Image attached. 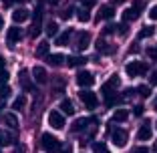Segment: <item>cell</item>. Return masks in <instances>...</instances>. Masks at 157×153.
<instances>
[{
  "label": "cell",
  "instance_id": "cell-50",
  "mask_svg": "<svg viewBox=\"0 0 157 153\" xmlns=\"http://www.w3.org/2000/svg\"><path fill=\"white\" fill-rule=\"evenodd\" d=\"M4 26V20H2V16H0V28Z\"/></svg>",
  "mask_w": 157,
  "mask_h": 153
},
{
  "label": "cell",
  "instance_id": "cell-53",
  "mask_svg": "<svg viewBox=\"0 0 157 153\" xmlns=\"http://www.w3.org/2000/svg\"><path fill=\"white\" fill-rule=\"evenodd\" d=\"M24 2H26V0H24Z\"/></svg>",
  "mask_w": 157,
  "mask_h": 153
},
{
  "label": "cell",
  "instance_id": "cell-42",
  "mask_svg": "<svg viewBox=\"0 0 157 153\" xmlns=\"http://www.w3.org/2000/svg\"><path fill=\"white\" fill-rule=\"evenodd\" d=\"M133 153H149V149H147V147H143V145H139V147H135V149H133Z\"/></svg>",
  "mask_w": 157,
  "mask_h": 153
},
{
  "label": "cell",
  "instance_id": "cell-18",
  "mask_svg": "<svg viewBox=\"0 0 157 153\" xmlns=\"http://www.w3.org/2000/svg\"><path fill=\"white\" fill-rule=\"evenodd\" d=\"M85 63H87L85 56H69V59H67V65L69 67H83Z\"/></svg>",
  "mask_w": 157,
  "mask_h": 153
},
{
  "label": "cell",
  "instance_id": "cell-43",
  "mask_svg": "<svg viewBox=\"0 0 157 153\" xmlns=\"http://www.w3.org/2000/svg\"><path fill=\"white\" fill-rule=\"evenodd\" d=\"M143 111H145V107H143V105H137V107H135V115H137V117L143 115Z\"/></svg>",
  "mask_w": 157,
  "mask_h": 153
},
{
  "label": "cell",
  "instance_id": "cell-10",
  "mask_svg": "<svg viewBox=\"0 0 157 153\" xmlns=\"http://www.w3.org/2000/svg\"><path fill=\"white\" fill-rule=\"evenodd\" d=\"M40 18H42V6H38L34 10V24H33V30H30V36H36L40 33Z\"/></svg>",
  "mask_w": 157,
  "mask_h": 153
},
{
  "label": "cell",
  "instance_id": "cell-2",
  "mask_svg": "<svg viewBox=\"0 0 157 153\" xmlns=\"http://www.w3.org/2000/svg\"><path fill=\"white\" fill-rule=\"evenodd\" d=\"M149 71L147 63H141V60H131L129 65L125 67V73L129 75V77H141Z\"/></svg>",
  "mask_w": 157,
  "mask_h": 153
},
{
  "label": "cell",
  "instance_id": "cell-20",
  "mask_svg": "<svg viewBox=\"0 0 157 153\" xmlns=\"http://www.w3.org/2000/svg\"><path fill=\"white\" fill-rule=\"evenodd\" d=\"M46 34L48 36H59V24L55 20H48L46 22Z\"/></svg>",
  "mask_w": 157,
  "mask_h": 153
},
{
  "label": "cell",
  "instance_id": "cell-6",
  "mask_svg": "<svg viewBox=\"0 0 157 153\" xmlns=\"http://www.w3.org/2000/svg\"><path fill=\"white\" fill-rule=\"evenodd\" d=\"M111 139L117 147H125L127 145V131L125 129H113L111 131Z\"/></svg>",
  "mask_w": 157,
  "mask_h": 153
},
{
  "label": "cell",
  "instance_id": "cell-11",
  "mask_svg": "<svg viewBox=\"0 0 157 153\" xmlns=\"http://www.w3.org/2000/svg\"><path fill=\"white\" fill-rule=\"evenodd\" d=\"M33 77H34V81H36L38 85H44L46 81H48V75H46V71L42 69V67H34L33 69Z\"/></svg>",
  "mask_w": 157,
  "mask_h": 153
},
{
  "label": "cell",
  "instance_id": "cell-39",
  "mask_svg": "<svg viewBox=\"0 0 157 153\" xmlns=\"http://www.w3.org/2000/svg\"><path fill=\"white\" fill-rule=\"evenodd\" d=\"M6 81H8V73L6 71H0V85H6Z\"/></svg>",
  "mask_w": 157,
  "mask_h": 153
},
{
  "label": "cell",
  "instance_id": "cell-21",
  "mask_svg": "<svg viewBox=\"0 0 157 153\" xmlns=\"http://www.w3.org/2000/svg\"><path fill=\"white\" fill-rule=\"evenodd\" d=\"M127 117H129V113L125 111V109H117V111L113 113V121H115V123H123V121H127Z\"/></svg>",
  "mask_w": 157,
  "mask_h": 153
},
{
  "label": "cell",
  "instance_id": "cell-3",
  "mask_svg": "<svg viewBox=\"0 0 157 153\" xmlns=\"http://www.w3.org/2000/svg\"><path fill=\"white\" fill-rule=\"evenodd\" d=\"M78 99L85 103V107H87V109H97V105H99L97 95L91 93V91H85V89L81 91V93H78Z\"/></svg>",
  "mask_w": 157,
  "mask_h": 153
},
{
  "label": "cell",
  "instance_id": "cell-40",
  "mask_svg": "<svg viewBox=\"0 0 157 153\" xmlns=\"http://www.w3.org/2000/svg\"><path fill=\"white\" fill-rule=\"evenodd\" d=\"M149 18H151V20H157V4L149 10Z\"/></svg>",
  "mask_w": 157,
  "mask_h": 153
},
{
  "label": "cell",
  "instance_id": "cell-13",
  "mask_svg": "<svg viewBox=\"0 0 157 153\" xmlns=\"http://www.w3.org/2000/svg\"><path fill=\"white\" fill-rule=\"evenodd\" d=\"M89 123H97V119H95V117H91V119H77L73 123V131H83V129H87L89 127Z\"/></svg>",
  "mask_w": 157,
  "mask_h": 153
},
{
  "label": "cell",
  "instance_id": "cell-24",
  "mask_svg": "<svg viewBox=\"0 0 157 153\" xmlns=\"http://www.w3.org/2000/svg\"><path fill=\"white\" fill-rule=\"evenodd\" d=\"M24 107H26V97H24V95H20V97L14 99V103H12L14 111H20V109H24Z\"/></svg>",
  "mask_w": 157,
  "mask_h": 153
},
{
  "label": "cell",
  "instance_id": "cell-29",
  "mask_svg": "<svg viewBox=\"0 0 157 153\" xmlns=\"http://www.w3.org/2000/svg\"><path fill=\"white\" fill-rule=\"evenodd\" d=\"M121 101H123V97H117V95H109V97H105L107 107H115V105H119Z\"/></svg>",
  "mask_w": 157,
  "mask_h": 153
},
{
  "label": "cell",
  "instance_id": "cell-35",
  "mask_svg": "<svg viewBox=\"0 0 157 153\" xmlns=\"http://www.w3.org/2000/svg\"><path fill=\"white\" fill-rule=\"evenodd\" d=\"M78 2H81V4H83V8H93V6L97 4V0H78Z\"/></svg>",
  "mask_w": 157,
  "mask_h": 153
},
{
  "label": "cell",
  "instance_id": "cell-15",
  "mask_svg": "<svg viewBox=\"0 0 157 153\" xmlns=\"http://www.w3.org/2000/svg\"><path fill=\"white\" fill-rule=\"evenodd\" d=\"M139 14H141V12H137V10L131 6V8H127V10L123 12V22H133V20L139 18Z\"/></svg>",
  "mask_w": 157,
  "mask_h": 153
},
{
  "label": "cell",
  "instance_id": "cell-7",
  "mask_svg": "<svg viewBox=\"0 0 157 153\" xmlns=\"http://www.w3.org/2000/svg\"><path fill=\"white\" fill-rule=\"evenodd\" d=\"M48 123H51L55 129H63L65 127V117L60 111H51L48 113Z\"/></svg>",
  "mask_w": 157,
  "mask_h": 153
},
{
  "label": "cell",
  "instance_id": "cell-45",
  "mask_svg": "<svg viewBox=\"0 0 157 153\" xmlns=\"http://www.w3.org/2000/svg\"><path fill=\"white\" fill-rule=\"evenodd\" d=\"M14 153H24V147H22V145H16V149H14Z\"/></svg>",
  "mask_w": 157,
  "mask_h": 153
},
{
  "label": "cell",
  "instance_id": "cell-34",
  "mask_svg": "<svg viewBox=\"0 0 157 153\" xmlns=\"http://www.w3.org/2000/svg\"><path fill=\"white\" fill-rule=\"evenodd\" d=\"M93 151H95V153H111L109 149H107V145L103 143V141H99V143L93 145Z\"/></svg>",
  "mask_w": 157,
  "mask_h": 153
},
{
  "label": "cell",
  "instance_id": "cell-46",
  "mask_svg": "<svg viewBox=\"0 0 157 153\" xmlns=\"http://www.w3.org/2000/svg\"><path fill=\"white\" fill-rule=\"evenodd\" d=\"M151 83H153V85H157V71L151 75Z\"/></svg>",
  "mask_w": 157,
  "mask_h": 153
},
{
  "label": "cell",
  "instance_id": "cell-36",
  "mask_svg": "<svg viewBox=\"0 0 157 153\" xmlns=\"http://www.w3.org/2000/svg\"><path fill=\"white\" fill-rule=\"evenodd\" d=\"M73 12H75V10H73V8H71V6H69V8H67L65 12H60V18H65V20H69L71 16H73Z\"/></svg>",
  "mask_w": 157,
  "mask_h": 153
},
{
  "label": "cell",
  "instance_id": "cell-23",
  "mask_svg": "<svg viewBox=\"0 0 157 153\" xmlns=\"http://www.w3.org/2000/svg\"><path fill=\"white\" fill-rule=\"evenodd\" d=\"M97 51L99 52H105V55H111V52H115V48H113V47H107V42L99 38V40H97Z\"/></svg>",
  "mask_w": 157,
  "mask_h": 153
},
{
  "label": "cell",
  "instance_id": "cell-48",
  "mask_svg": "<svg viewBox=\"0 0 157 153\" xmlns=\"http://www.w3.org/2000/svg\"><path fill=\"white\" fill-rule=\"evenodd\" d=\"M2 67H4V59H0V71H2Z\"/></svg>",
  "mask_w": 157,
  "mask_h": 153
},
{
  "label": "cell",
  "instance_id": "cell-17",
  "mask_svg": "<svg viewBox=\"0 0 157 153\" xmlns=\"http://www.w3.org/2000/svg\"><path fill=\"white\" fill-rule=\"evenodd\" d=\"M6 38H8V42H10V44L18 42V40H20V28H16V26L8 28V34H6Z\"/></svg>",
  "mask_w": 157,
  "mask_h": 153
},
{
  "label": "cell",
  "instance_id": "cell-8",
  "mask_svg": "<svg viewBox=\"0 0 157 153\" xmlns=\"http://www.w3.org/2000/svg\"><path fill=\"white\" fill-rule=\"evenodd\" d=\"M153 137V131H151V123L149 121H145L143 125L139 127V131H137V139L139 141H149Z\"/></svg>",
  "mask_w": 157,
  "mask_h": 153
},
{
  "label": "cell",
  "instance_id": "cell-25",
  "mask_svg": "<svg viewBox=\"0 0 157 153\" xmlns=\"http://www.w3.org/2000/svg\"><path fill=\"white\" fill-rule=\"evenodd\" d=\"M4 119H6V123L10 125V129H18V119H16V115H14V113H6Z\"/></svg>",
  "mask_w": 157,
  "mask_h": 153
},
{
  "label": "cell",
  "instance_id": "cell-51",
  "mask_svg": "<svg viewBox=\"0 0 157 153\" xmlns=\"http://www.w3.org/2000/svg\"><path fill=\"white\" fill-rule=\"evenodd\" d=\"M63 153H71V147H67V149H65V151H63Z\"/></svg>",
  "mask_w": 157,
  "mask_h": 153
},
{
  "label": "cell",
  "instance_id": "cell-14",
  "mask_svg": "<svg viewBox=\"0 0 157 153\" xmlns=\"http://www.w3.org/2000/svg\"><path fill=\"white\" fill-rule=\"evenodd\" d=\"M26 18H28V10H26V8H14L12 20H14L16 24H18V22H24Z\"/></svg>",
  "mask_w": 157,
  "mask_h": 153
},
{
  "label": "cell",
  "instance_id": "cell-52",
  "mask_svg": "<svg viewBox=\"0 0 157 153\" xmlns=\"http://www.w3.org/2000/svg\"><path fill=\"white\" fill-rule=\"evenodd\" d=\"M155 111H157V105H155Z\"/></svg>",
  "mask_w": 157,
  "mask_h": 153
},
{
  "label": "cell",
  "instance_id": "cell-4",
  "mask_svg": "<svg viewBox=\"0 0 157 153\" xmlns=\"http://www.w3.org/2000/svg\"><path fill=\"white\" fill-rule=\"evenodd\" d=\"M119 85H121L119 77H117V75H113V77H109V81H105V83H103L101 93L105 95V97H109V95H113V91H115V89L119 87Z\"/></svg>",
  "mask_w": 157,
  "mask_h": 153
},
{
  "label": "cell",
  "instance_id": "cell-37",
  "mask_svg": "<svg viewBox=\"0 0 157 153\" xmlns=\"http://www.w3.org/2000/svg\"><path fill=\"white\" fill-rule=\"evenodd\" d=\"M117 28H119V34H121V36H125V34L129 33V28H127V22H123V24H119V26H117Z\"/></svg>",
  "mask_w": 157,
  "mask_h": 153
},
{
  "label": "cell",
  "instance_id": "cell-9",
  "mask_svg": "<svg viewBox=\"0 0 157 153\" xmlns=\"http://www.w3.org/2000/svg\"><path fill=\"white\" fill-rule=\"evenodd\" d=\"M89 44H91V34L89 33H78L77 34V44H75V47H77L78 51H85Z\"/></svg>",
  "mask_w": 157,
  "mask_h": 153
},
{
  "label": "cell",
  "instance_id": "cell-47",
  "mask_svg": "<svg viewBox=\"0 0 157 153\" xmlns=\"http://www.w3.org/2000/svg\"><path fill=\"white\" fill-rule=\"evenodd\" d=\"M48 4H52V6H56V4H59V0H48Z\"/></svg>",
  "mask_w": 157,
  "mask_h": 153
},
{
  "label": "cell",
  "instance_id": "cell-49",
  "mask_svg": "<svg viewBox=\"0 0 157 153\" xmlns=\"http://www.w3.org/2000/svg\"><path fill=\"white\" fill-rule=\"evenodd\" d=\"M153 151L157 153V141H155V143H153Z\"/></svg>",
  "mask_w": 157,
  "mask_h": 153
},
{
  "label": "cell",
  "instance_id": "cell-19",
  "mask_svg": "<svg viewBox=\"0 0 157 153\" xmlns=\"http://www.w3.org/2000/svg\"><path fill=\"white\" fill-rule=\"evenodd\" d=\"M60 109H63L65 115H75V107H73V103H71L69 99H63V101H60Z\"/></svg>",
  "mask_w": 157,
  "mask_h": 153
},
{
  "label": "cell",
  "instance_id": "cell-26",
  "mask_svg": "<svg viewBox=\"0 0 157 153\" xmlns=\"http://www.w3.org/2000/svg\"><path fill=\"white\" fill-rule=\"evenodd\" d=\"M137 95L141 99H149V97H151V89H149L147 85H139V87H137Z\"/></svg>",
  "mask_w": 157,
  "mask_h": 153
},
{
  "label": "cell",
  "instance_id": "cell-22",
  "mask_svg": "<svg viewBox=\"0 0 157 153\" xmlns=\"http://www.w3.org/2000/svg\"><path fill=\"white\" fill-rule=\"evenodd\" d=\"M48 48H51V44H48L46 40H42L40 44L36 47V56H40V59H42V56H48Z\"/></svg>",
  "mask_w": 157,
  "mask_h": 153
},
{
  "label": "cell",
  "instance_id": "cell-32",
  "mask_svg": "<svg viewBox=\"0 0 157 153\" xmlns=\"http://www.w3.org/2000/svg\"><path fill=\"white\" fill-rule=\"evenodd\" d=\"M18 77H20V81H22V87L24 89H26V91H30V89H33V87H30V83H28V71H20V75H18Z\"/></svg>",
  "mask_w": 157,
  "mask_h": 153
},
{
  "label": "cell",
  "instance_id": "cell-27",
  "mask_svg": "<svg viewBox=\"0 0 157 153\" xmlns=\"http://www.w3.org/2000/svg\"><path fill=\"white\" fill-rule=\"evenodd\" d=\"M10 143H12V135L0 129V147H4V145H10Z\"/></svg>",
  "mask_w": 157,
  "mask_h": 153
},
{
  "label": "cell",
  "instance_id": "cell-28",
  "mask_svg": "<svg viewBox=\"0 0 157 153\" xmlns=\"http://www.w3.org/2000/svg\"><path fill=\"white\" fill-rule=\"evenodd\" d=\"M69 40H71V33L69 30H67V33H60L59 36H56V44H59V47H65Z\"/></svg>",
  "mask_w": 157,
  "mask_h": 153
},
{
  "label": "cell",
  "instance_id": "cell-12",
  "mask_svg": "<svg viewBox=\"0 0 157 153\" xmlns=\"http://www.w3.org/2000/svg\"><path fill=\"white\" fill-rule=\"evenodd\" d=\"M113 16H115V8L109 4L101 6V10H99V20H111Z\"/></svg>",
  "mask_w": 157,
  "mask_h": 153
},
{
  "label": "cell",
  "instance_id": "cell-30",
  "mask_svg": "<svg viewBox=\"0 0 157 153\" xmlns=\"http://www.w3.org/2000/svg\"><path fill=\"white\" fill-rule=\"evenodd\" d=\"M77 18L81 20V22H89V20H91V14H89L87 8H81V10H77Z\"/></svg>",
  "mask_w": 157,
  "mask_h": 153
},
{
  "label": "cell",
  "instance_id": "cell-16",
  "mask_svg": "<svg viewBox=\"0 0 157 153\" xmlns=\"http://www.w3.org/2000/svg\"><path fill=\"white\" fill-rule=\"evenodd\" d=\"M65 60L67 59L63 55H59V52H56V55H48V56H46V63H48V65H52V67H60Z\"/></svg>",
  "mask_w": 157,
  "mask_h": 153
},
{
  "label": "cell",
  "instance_id": "cell-38",
  "mask_svg": "<svg viewBox=\"0 0 157 153\" xmlns=\"http://www.w3.org/2000/svg\"><path fill=\"white\" fill-rule=\"evenodd\" d=\"M133 8L137 10V12H141V10L145 8V4H143V2H141V0H135V2H133Z\"/></svg>",
  "mask_w": 157,
  "mask_h": 153
},
{
  "label": "cell",
  "instance_id": "cell-1",
  "mask_svg": "<svg viewBox=\"0 0 157 153\" xmlns=\"http://www.w3.org/2000/svg\"><path fill=\"white\" fill-rule=\"evenodd\" d=\"M40 145H42V149H44L46 153H56V151L60 149V141L56 139L52 133H42Z\"/></svg>",
  "mask_w": 157,
  "mask_h": 153
},
{
  "label": "cell",
  "instance_id": "cell-5",
  "mask_svg": "<svg viewBox=\"0 0 157 153\" xmlns=\"http://www.w3.org/2000/svg\"><path fill=\"white\" fill-rule=\"evenodd\" d=\"M93 83H95V77H93V73H89V71H81V73L77 75V85L78 87L87 89V87H91Z\"/></svg>",
  "mask_w": 157,
  "mask_h": 153
},
{
  "label": "cell",
  "instance_id": "cell-44",
  "mask_svg": "<svg viewBox=\"0 0 157 153\" xmlns=\"http://www.w3.org/2000/svg\"><path fill=\"white\" fill-rule=\"evenodd\" d=\"M149 56H151V59H157V47H153V48H149Z\"/></svg>",
  "mask_w": 157,
  "mask_h": 153
},
{
  "label": "cell",
  "instance_id": "cell-33",
  "mask_svg": "<svg viewBox=\"0 0 157 153\" xmlns=\"http://www.w3.org/2000/svg\"><path fill=\"white\" fill-rule=\"evenodd\" d=\"M10 93H12V91H10L8 85H0V101L8 99V97H10Z\"/></svg>",
  "mask_w": 157,
  "mask_h": 153
},
{
  "label": "cell",
  "instance_id": "cell-41",
  "mask_svg": "<svg viewBox=\"0 0 157 153\" xmlns=\"http://www.w3.org/2000/svg\"><path fill=\"white\" fill-rule=\"evenodd\" d=\"M115 24H107V26H105V34H113V33H115Z\"/></svg>",
  "mask_w": 157,
  "mask_h": 153
},
{
  "label": "cell",
  "instance_id": "cell-31",
  "mask_svg": "<svg viewBox=\"0 0 157 153\" xmlns=\"http://www.w3.org/2000/svg\"><path fill=\"white\" fill-rule=\"evenodd\" d=\"M153 33H155L153 26H143L139 30V38H149V36H153Z\"/></svg>",
  "mask_w": 157,
  "mask_h": 153
}]
</instances>
